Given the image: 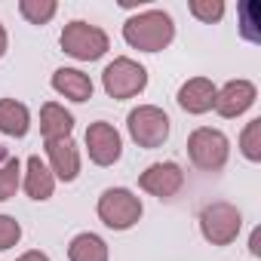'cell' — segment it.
Listing matches in <instances>:
<instances>
[{"mask_svg":"<svg viewBox=\"0 0 261 261\" xmlns=\"http://www.w3.org/2000/svg\"><path fill=\"white\" fill-rule=\"evenodd\" d=\"M16 261H49V255L46 252H40V249H28L25 255H19Z\"/></svg>","mask_w":261,"mask_h":261,"instance_id":"cell-24","label":"cell"},{"mask_svg":"<svg viewBox=\"0 0 261 261\" xmlns=\"http://www.w3.org/2000/svg\"><path fill=\"white\" fill-rule=\"evenodd\" d=\"M188 157L200 172H218L230 157V142L221 129L200 126L188 136Z\"/></svg>","mask_w":261,"mask_h":261,"instance_id":"cell-2","label":"cell"},{"mask_svg":"<svg viewBox=\"0 0 261 261\" xmlns=\"http://www.w3.org/2000/svg\"><path fill=\"white\" fill-rule=\"evenodd\" d=\"M22 188H25V194H28L31 200H37V203L49 200L53 191H56V175L49 172V166H46L37 154L28 157V163H25V181H22Z\"/></svg>","mask_w":261,"mask_h":261,"instance_id":"cell-14","label":"cell"},{"mask_svg":"<svg viewBox=\"0 0 261 261\" xmlns=\"http://www.w3.org/2000/svg\"><path fill=\"white\" fill-rule=\"evenodd\" d=\"M19 185H22V163L16 157H7L4 166H0V203L16 197Z\"/></svg>","mask_w":261,"mask_h":261,"instance_id":"cell-21","label":"cell"},{"mask_svg":"<svg viewBox=\"0 0 261 261\" xmlns=\"http://www.w3.org/2000/svg\"><path fill=\"white\" fill-rule=\"evenodd\" d=\"M258 98V89L252 80H227L221 89H215V114L224 120H233L240 114H246Z\"/></svg>","mask_w":261,"mask_h":261,"instance_id":"cell-10","label":"cell"},{"mask_svg":"<svg viewBox=\"0 0 261 261\" xmlns=\"http://www.w3.org/2000/svg\"><path fill=\"white\" fill-rule=\"evenodd\" d=\"M22 240V224L13 215H0V252L13 249Z\"/></svg>","mask_w":261,"mask_h":261,"instance_id":"cell-23","label":"cell"},{"mask_svg":"<svg viewBox=\"0 0 261 261\" xmlns=\"http://www.w3.org/2000/svg\"><path fill=\"white\" fill-rule=\"evenodd\" d=\"M68 261H108V243L98 233L83 230L68 243Z\"/></svg>","mask_w":261,"mask_h":261,"instance_id":"cell-17","label":"cell"},{"mask_svg":"<svg viewBox=\"0 0 261 261\" xmlns=\"http://www.w3.org/2000/svg\"><path fill=\"white\" fill-rule=\"evenodd\" d=\"M71 129H74V114L65 111V105L46 101V105L40 108V136H43V142L68 139Z\"/></svg>","mask_w":261,"mask_h":261,"instance_id":"cell-15","label":"cell"},{"mask_svg":"<svg viewBox=\"0 0 261 261\" xmlns=\"http://www.w3.org/2000/svg\"><path fill=\"white\" fill-rule=\"evenodd\" d=\"M126 129H129V136H133V142L139 148L154 151V148H160L169 139V117L157 105H139V108L129 111Z\"/></svg>","mask_w":261,"mask_h":261,"instance_id":"cell-6","label":"cell"},{"mask_svg":"<svg viewBox=\"0 0 261 261\" xmlns=\"http://www.w3.org/2000/svg\"><path fill=\"white\" fill-rule=\"evenodd\" d=\"M46 157H49V172L62 181H74L80 175V151L74 145V139H56V142H43Z\"/></svg>","mask_w":261,"mask_h":261,"instance_id":"cell-11","label":"cell"},{"mask_svg":"<svg viewBox=\"0 0 261 261\" xmlns=\"http://www.w3.org/2000/svg\"><path fill=\"white\" fill-rule=\"evenodd\" d=\"M101 86L111 98L123 101V98H133L139 92H145L148 86V71L145 65H139L136 59L129 56H117L105 71H101Z\"/></svg>","mask_w":261,"mask_h":261,"instance_id":"cell-5","label":"cell"},{"mask_svg":"<svg viewBox=\"0 0 261 261\" xmlns=\"http://www.w3.org/2000/svg\"><path fill=\"white\" fill-rule=\"evenodd\" d=\"M240 151L249 163H258L261 160V117L249 120L246 129H243V136H240Z\"/></svg>","mask_w":261,"mask_h":261,"instance_id":"cell-20","label":"cell"},{"mask_svg":"<svg viewBox=\"0 0 261 261\" xmlns=\"http://www.w3.org/2000/svg\"><path fill=\"white\" fill-rule=\"evenodd\" d=\"M98 218L105 227L111 230H129L133 224H139L142 218V200L129 191V188H108L101 197H98V206H95Z\"/></svg>","mask_w":261,"mask_h":261,"instance_id":"cell-4","label":"cell"},{"mask_svg":"<svg viewBox=\"0 0 261 261\" xmlns=\"http://www.w3.org/2000/svg\"><path fill=\"white\" fill-rule=\"evenodd\" d=\"M185 185V172L178 163L172 160H163V163H151L142 175H139V188L148 191L151 197L157 200H172Z\"/></svg>","mask_w":261,"mask_h":261,"instance_id":"cell-9","label":"cell"},{"mask_svg":"<svg viewBox=\"0 0 261 261\" xmlns=\"http://www.w3.org/2000/svg\"><path fill=\"white\" fill-rule=\"evenodd\" d=\"M240 31L249 43H261V4L258 0H246L240 4Z\"/></svg>","mask_w":261,"mask_h":261,"instance_id":"cell-18","label":"cell"},{"mask_svg":"<svg viewBox=\"0 0 261 261\" xmlns=\"http://www.w3.org/2000/svg\"><path fill=\"white\" fill-rule=\"evenodd\" d=\"M31 129V111L16 98H0V133L22 139Z\"/></svg>","mask_w":261,"mask_h":261,"instance_id":"cell-16","label":"cell"},{"mask_svg":"<svg viewBox=\"0 0 261 261\" xmlns=\"http://www.w3.org/2000/svg\"><path fill=\"white\" fill-rule=\"evenodd\" d=\"M240 227H243V215L233 203L218 200V203L203 206L200 212V233L212 246H230L240 237Z\"/></svg>","mask_w":261,"mask_h":261,"instance_id":"cell-7","label":"cell"},{"mask_svg":"<svg viewBox=\"0 0 261 261\" xmlns=\"http://www.w3.org/2000/svg\"><path fill=\"white\" fill-rule=\"evenodd\" d=\"M123 40L139 53H160L175 40V22L166 10H145L126 19Z\"/></svg>","mask_w":261,"mask_h":261,"instance_id":"cell-1","label":"cell"},{"mask_svg":"<svg viewBox=\"0 0 261 261\" xmlns=\"http://www.w3.org/2000/svg\"><path fill=\"white\" fill-rule=\"evenodd\" d=\"M249 249H252V255H258L261 249H258V230H252V240H249Z\"/></svg>","mask_w":261,"mask_h":261,"instance_id":"cell-26","label":"cell"},{"mask_svg":"<svg viewBox=\"0 0 261 261\" xmlns=\"http://www.w3.org/2000/svg\"><path fill=\"white\" fill-rule=\"evenodd\" d=\"M86 154H89V160L95 166H114L123 157V139H120V133L111 123H105V120L89 123L86 126Z\"/></svg>","mask_w":261,"mask_h":261,"instance_id":"cell-8","label":"cell"},{"mask_svg":"<svg viewBox=\"0 0 261 261\" xmlns=\"http://www.w3.org/2000/svg\"><path fill=\"white\" fill-rule=\"evenodd\" d=\"M59 43H62V49H65L71 59H77V62H95V59H101V56L111 49L108 34H105L98 25H89V22H83V19L68 22V25L62 28Z\"/></svg>","mask_w":261,"mask_h":261,"instance_id":"cell-3","label":"cell"},{"mask_svg":"<svg viewBox=\"0 0 261 261\" xmlns=\"http://www.w3.org/2000/svg\"><path fill=\"white\" fill-rule=\"evenodd\" d=\"M188 10H191V16H194L197 22H203V25H212V22H218V19L224 16V4H221V0H191Z\"/></svg>","mask_w":261,"mask_h":261,"instance_id":"cell-22","label":"cell"},{"mask_svg":"<svg viewBox=\"0 0 261 261\" xmlns=\"http://www.w3.org/2000/svg\"><path fill=\"white\" fill-rule=\"evenodd\" d=\"M178 108L188 114H206L215 105V83L209 77H191L178 89Z\"/></svg>","mask_w":261,"mask_h":261,"instance_id":"cell-12","label":"cell"},{"mask_svg":"<svg viewBox=\"0 0 261 261\" xmlns=\"http://www.w3.org/2000/svg\"><path fill=\"white\" fill-rule=\"evenodd\" d=\"M53 89L71 101H89L92 98V80L89 74H83L80 68H56L53 74Z\"/></svg>","mask_w":261,"mask_h":261,"instance_id":"cell-13","label":"cell"},{"mask_svg":"<svg viewBox=\"0 0 261 261\" xmlns=\"http://www.w3.org/2000/svg\"><path fill=\"white\" fill-rule=\"evenodd\" d=\"M56 10H59L56 0H22V4H19L22 19L31 22V25H46L56 16Z\"/></svg>","mask_w":261,"mask_h":261,"instance_id":"cell-19","label":"cell"},{"mask_svg":"<svg viewBox=\"0 0 261 261\" xmlns=\"http://www.w3.org/2000/svg\"><path fill=\"white\" fill-rule=\"evenodd\" d=\"M7 43H10V37H7V28L0 25V59L7 56Z\"/></svg>","mask_w":261,"mask_h":261,"instance_id":"cell-25","label":"cell"}]
</instances>
